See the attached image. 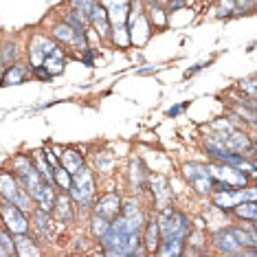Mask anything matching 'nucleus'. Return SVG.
Here are the masks:
<instances>
[{"label": "nucleus", "mask_w": 257, "mask_h": 257, "mask_svg": "<svg viewBox=\"0 0 257 257\" xmlns=\"http://www.w3.org/2000/svg\"><path fill=\"white\" fill-rule=\"evenodd\" d=\"M3 64H5V62H3V55H0V66H3Z\"/></svg>", "instance_id": "49"}, {"label": "nucleus", "mask_w": 257, "mask_h": 257, "mask_svg": "<svg viewBox=\"0 0 257 257\" xmlns=\"http://www.w3.org/2000/svg\"><path fill=\"white\" fill-rule=\"evenodd\" d=\"M53 183L60 185L64 191H68V189H71V183H73V174H68L62 165H57L53 169Z\"/></svg>", "instance_id": "28"}, {"label": "nucleus", "mask_w": 257, "mask_h": 257, "mask_svg": "<svg viewBox=\"0 0 257 257\" xmlns=\"http://www.w3.org/2000/svg\"><path fill=\"white\" fill-rule=\"evenodd\" d=\"M167 3V0H156V5H165Z\"/></svg>", "instance_id": "48"}, {"label": "nucleus", "mask_w": 257, "mask_h": 257, "mask_svg": "<svg viewBox=\"0 0 257 257\" xmlns=\"http://www.w3.org/2000/svg\"><path fill=\"white\" fill-rule=\"evenodd\" d=\"M143 213L139 209V202L127 200L121 202V213L110 222L108 231L101 237L103 253L110 257H137L143 255Z\"/></svg>", "instance_id": "1"}, {"label": "nucleus", "mask_w": 257, "mask_h": 257, "mask_svg": "<svg viewBox=\"0 0 257 257\" xmlns=\"http://www.w3.org/2000/svg\"><path fill=\"white\" fill-rule=\"evenodd\" d=\"M0 55H3L5 64H11L16 60V44H5L3 49H0Z\"/></svg>", "instance_id": "36"}, {"label": "nucleus", "mask_w": 257, "mask_h": 257, "mask_svg": "<svg viewBox=\"0 0 257 257\" xmlns=\"http://www.w3.org/2000/svg\"><path fill=\"white\" fill-rule=\"evenodd\" d=\"M119 213H121V198L116 194L101 196V200H97V204H95V215H101V218H106L110 222Z\"/></svg>", "instance_id": "10"}, {"label": "nucleus", "mask_w": 257, "mask_h": 257, "mask_svg": "<svg viewBox=\"0 0 257 257\" xmlns=\"http://www.w3.org/2000/svg\"><path fill=\"white\" fill-rule=\"evenodd\" d=\"M108 226H110V220L106 218H101V215H95L92 218V226H90V231H92V235H95L97 239L103 235V233L108 231Z\"/></svg>", "instance_id": "31"}, {"label": "nucleus", "mask_w": 257, "mask_h": 257, "mask_svg": "<svg viewBox=\"0 0 257 257\" xmlns=\"http://www.w3.org/2000/svg\"><path fill=\"white\" fill-rule=\"evenodd\" d=\"M27 75H29V71L22 66V64H14V66H9L7 71H5L3 86H18V84H22V81L27 79Z\"/></svg>", "instance_id": "18"}, {"label": "nucleus", "mask_w": 257, "mask_h": 257, "mask_svg": "<svg viewBox=\"0 0 257 257\" xmlns=\"http://www.w3.org/2000/svg\"><path fill=\"white\" fill-rule=\"evenodd\" d=\"M60 163L68 174H75L81 165H84V156H81L77 150H62L60 152Z\"/></svg>", "instance_id": "15"}, {"label": "nucleus", "mask_w": 257, "mask_h": 257, "mask_svg": "<svg viewBox=\"0 0 257 257\" xmlns=\"http://www.w3.org/2000/svg\"><path fill=\"white\" fill-rule=\"evenodd\" d=\"M33 200L38 202V207L42 209V211L51 213V211H53V204H55V191H53V185H51V183H44V185H42V189L38 191V196L33 198Z\"/></svg>", "instance_id": "16"}, {"label": "nucleus", "mask_w": 257, "mask_h": 257, "mask_svg": "<svg viewBox=\"0 0 257 257\" xmlns=\"http://www.w3.org/2000/svg\"><path fill=\"white\" fill-rule=\"evenodd\" d=\"M0 244H3V248H5V255H16V244L9 233L0 231Z\"/></svg>", "instance_id": "33"}, {"label": "nucleus", "mask_w": 257, "mask_h": 257, "mask_svg": "<svg viewBox=\"0 0 257 257\" xmlns=\"http://www.w3.org/2000/svg\"><path fill=\"white\" fill-rule=\"evenodd\" d=\"M3 220H5V224H7L9 233H14V235L29 233V222L25 218V211L18 209L16 204L5 202V207H3Z\"/></svg>", "instance_id": "6"}, {"label": "nucleus", "mask_w": 257, "mask_h": 257, "mask_svg": "<svg viewBox=\"0 0 257 257\" xmlns=\"http://www.w3.org/2000/svg\"><path fill=\"white\" fill-rule=\"evenodd\" d=\"M143 229H145V237H141L143 246L148 250H152V253H156V248H159V244H161V239H159V218H150L148 224H143Z\"/></svg>", "instance_id": "13"}, {"label": "nucleus", "mask_w": 257, "mask_h": 257, "mask_svg": "<svg viewBox=\"0 0 257 257\" xmlns=\"http://www.w3.org/2000/svg\"><path fill=\"white\" fill-rule=\"evenodd\" d=\"M95 55H97L95 49H86L84 51V64H86V66H92V57H95Z\"/></svg>", "instance_id": "41"}, {"label": "nucleus", "mask_w": 257, "mask_h": 257, "mask_svg": "<svg viewBox=\"0 0 257 257\" xmlns=\"http://www.w3.org/2000/svg\"><path fill=\"white\" fill-rule=\"evenodd\" d=\"M95 163H97V169H99V172H108V169L112 167V156H110L108 152H99Z\"/></svg>", "instance_id": "32"}, {"label": "nucleus", "mask_w": 257, "mask_h": 257, "mask_svg": "<svg viewBox=\"0 0 257 257\" xmlns=\"http://www.w3.org/2000/svg\"><path fill=\"white\" fill-rule=\"evenodd\" d=\"M75 33H77V29H73L71 25H66V22H60V25H55V27H53V38L57 40V42L68 44V46L73 44Z\"/></svg>", "instance_id": "21"}, {"label": "nucleus", "mask_w": 257, "mask_h": 257, "mask_svg": "<svg viewBox=\"0 0 257 257\" xmlns=\"http://www.w3.org/2000/svg\"><path fill=\"white\" fill-rule=\"evenodd\" d=\"M209 64H211V60H207V62H198V64H196V66H194V68H189V71H187V73H185V77H194V75H196V73H200V71H202V68H207V66H209Z\"/></svg>", "instance_id": "39"}, {"label": "nucleus", "mask_w": 257, "mask_h": 257, "mask_svg": "<svg viewBox=\"0 0 257 257\" xmlns=\"http://www.w3.org/2000/svg\"><path fill=\"white\" fill-rule=\"evenodd\" d=\"M152 191H154V196H156V202H159V209H165L169 207V202H172V191H169V187H167V180L159 176V178H154V185H152Z\"/></svg>", "instance_id": "17"}, {"label": "nucleus", "mask_w": 257, "mask_h": 257, "mask_svg": "<svg viewBox=\"0 0 257 257\" xmlns=\"http://www.w3.org/2000/svg\"><path fill=\"white\" fill-rule=\"evenodd\" d=\"M159 235H161L163 246L156 248V253L167 255V257L183 255L185 239L189 235V220H187V215L174 211L172 207H165L159 220Z\"/></svg>", "instance_id": "2"}, {"label": "nucleus", "mask_w": 257, "mask_h": 257, "mask_svg": "<svg viewBox=\"0 0 257 257\" xmlns=\"http://www.w3.org/2000/svg\"><path fill=\"white\" fill-rule=\"evenodd\" d=\"M90 25L97 29V33L101 38H108L110 36V31H112V25H110V20H108V11L106 7H101V5H97L95 9L90 11Z\"/></svg>", "instance_id": "12"}, {"label": "nucleus", "mask_w": 257, "mask_h": 257, "mask_svg": "<svg viewBox=\"0 0 257 257\" xmlns=\"http://www.w3.org/2000/svg\"><path fill=\"white\" fill-rule=\"evenodd\" d=\"M209 169H211L213 178L224 180V183H229L231 187H244L248 183V176L246 174H242V172H237V167L224 165V167H209Z\"/></svg>", "instance_id": "11"}, {"label": "nucleus", "mask_w": 257, "mask_h": 257, "mask_svg": "<svg viewBox=\"0 0 257 257\" xmlns=\"http://www.w3.org/2000/svg\"><path fill=\"white\" fill-rule=\"evenodd\" d=\"M44 156H46V161H49V163H51V165H53V167H57V165H60V163H57V159L53 156V152H51V150H46V152H44Z\"/></svg>", "instance_id": "43"}, {"label": "nucleus", "mask_w": 257, "mask_h": 257, "mask_svg": "<svg viewBox=\"0 0 257 257\" xmlns=\"http://www.w3.org/2000/svg\"><path fill=\"white\" fill-rule=\"evenodd\" d=\"M159 71V66H148V68H139L137 75H152V73H156Z\"/></svg>", "instance_id": "44"}, {"label": "nucleus", "mask_w": 257, "mask_h": 257, "mask_svg": "<svg viewBox=\"0 0 257 257\" xmlns=\"http://www.w3.org/2000/svg\"><path fill=\"white\" fill-rule=\"evenodd\" d=\"M152 22H154L156 27H165L167 25V16H165V11L159 9V5H152Z\"/></svg>", "instance_id": "34"}, {"label": "nucleus", "mask_w": 257, "mask_h": 257, "mask_svg": "<svg viewBox=\"0 0 257 257\" xmlns=\"http://www.w3.org/2000/svg\"><path fill=\"white\" fill-rule=\"evenodd\" d=\"M42 66L49 71V75L51 77H55V75H60L62 71H64V49H60L57 46V51L55 53H51L46 60L42 62Z\"/></svg>", "instance_id": "19"}, {"label": "nucleus", "mask_w": 257, "mask_h": 257, "mask_svg": "<svg viewBox=\"0 0 257 257\" xmlns=\"http://www.w3.org/2000/svg\"><path fill=\"white\" fill-rule=\"evenodd\" d=\"M27 235H29V233H22V235L14 242V244H16V255H20V257H27V255H40V248H38L36 244H33Z\"/></svg>", "instance_id": "22"}, {"label": "nucleus", "mask_w": 257, "mask_h": 257, "mask_svg": "<svg viewBox=\"0 0 257 257\" xmlns=\"http://www.w3.org/2000/svg\"><path fill=\"white\" fill-rule=\"evenodd\" d=\"M68 5H71V9H77V11H81V14L90 16V11L99 5V0H68Z\"/></svg>", "instance_id": "29"}, {"label": "nucleus", "mask_w": 257, "mask_h": 257, "mask_svg": "<svg viewBox=\"0 0 257 257\" xmlns=\"http://www.w3.org/2000/svg\"><path fill=\"white\" fill-rule=\"evenodd\" d=\"M187 106V103H180V106H172L167 110V116H178L180 112H183V108Z\"/></svg>", "instance_id": "42"}, {"label": "nucleus", "mask_w": 257, "mask_h": 257, "mask_svg": "<svg viewBox=\"0 0 257 257\" xmlns=\"http://www.w3.org/2000/svg\"><path fill=\"white\" fill-rule=\"evenodd\" d=\"M218 161L220 163H224V165H229V167H244L246 165V156L244 154H237V152H222V154L218 156Z\"/></svg>", "instance_id": "26"}, {"label": "nucleus", "mask_w": 257, "mask_h": 257, "mask_svg": "<svg viewBox=\"0 0 257 257\" xmlns=\"http://www.w3.org/2000/svg\"><path fill=\"white\" fill-rule=\"evenodd\" d=\"M33 73H36V77H40V79H44V81H51L53 77L49 75V71H46L44 66H33Z\"/></svg>", "instance_id": "40"}, {"label": "nucleus", "mask_w": 257, "mask_h": 257, "mask_svg": "<svg viewBox=\"0 0 257 257\" xmlns=\"http://www.w3.org/2000/svg\"><path fill=\"white\" fill-rule=\"evenodd\" d=\"M233 9H235V0H222L218 16H229V14H233Z\"/></svg>", "instance_id": "37"}, {"label": "nucleus", "mask_w": 257, "mask_h": 257, "mask_svg": "<svg viewBox=\"0 0 257 257\" xmlns=\"http://www.w3.org/2000/svg\"><path fill=\"white\" fill-rule=\"evenodd\" d=\"M73 49H77L79 53H84L86 49H88V38H86V31H77L75 33V40H73Z\"/></svg>", "instance_id": "35"}, {"label": "nucleus", "mask_w": 257, "mask_h": 257, "mask_svg": "<svg viewBox=\"0 0 257 257\" xmlns=\"http://www.w3.org/2000/svg\"><path fill=\"white\" fill-rule=\"evenodd\" d=\"M66 25H71L73 29H77V31H86V27L90 25V20L86 14H81L77 9H71V14L66 16Z\"/></svg>", "instance_id": "25"}, {"label": "nucleus", "mask_w": 257, "mask_h": 257, "mask_svg": "<svg viewBox=\"0 0 257 257\" xmlns=\"http://www.w3.org/2000/svg\"><path fill=\"white\" fill-rule=\"evenodd\" d=\"M213 246L224 255H244V248L242 244L237 242V237L233 235L231 229H224V231H218L213 235Z\"/></svg>", "instance_id": "9"}, {"label": "nucleus", "mask_w": 257, "mask_h": 257, "mask_svg": "<svg viewBox=\"0 0 257 257\" xmlns=\"http://www.w3.org/2000/svg\"><path fill=\"white\" fill-rule=\"evenodd\" d=\"M0 196L5 198V202L16 204L22 211H31V196L18 185V180L11 172H0Z\"/></svg>", "instance_id": "4"}, {"label": "nucleus", "mask_w": 257, "mask_h": 257, "mask_svg": "<svg viewBox=\"0 0 257 257\" xmlns=\"http://www.w3.org/2000/svg\"><path fill=\"white\" fill-rule=\"evenodd\" d=\"M185 7V0H174L172 5H169V9L172 11H178V9H183Z\"/></svg>", "instance_id": "45"}, {"label": "nucleus", "mask_w": 257, "mask_h": 257, "mask_svg": "<svg viewBox=\"0 0 257 257\" xmlns=\"http://www.w3.org/2000/svg\"><path fill=\"white\" fill-rule=\"evenodd\" d=\"M114 31V44H119L121 49H125L127 44H130V33H127V27L125 25H116L112 27Z\"/></svg>", "instance_id": "30"}, {"label": "nucleus", "mask_w": 257, "mask_h": 257, "mask_svg": "<svg viewBox=\"0 0 257 257\" xmlns=\"http://www.w3.org/2000/svg\"><path fill=\"white\" fill-rule=\"evenodd\" d=\"M68 194L75 202H79L81 209H88L92 202V196H95V178H92V172L86 165H81L77 172L73 174V183Z\"/></svg>", "instance_id": "3"}, {"label": "nucleus", "mask_w": 257, "mask_h": 257, "mask_svg": "<svg viewBox=\"0 0 257 257\" xmlns=\"http://www.w3.org/2000/svg\"><path fill=\"white\" fill-rule=\"evenodd\" d=\"M185 176L194 185V189L198 194L207 196L211 194V183H213V176H211V169L207 165H200V163H187L185 165Z\"/></svg>", "instance_id": "5"}, {"label": "nucleus", "mask_w": 257, "mask_h": 257, "mask_svg": "<svg viewBox=\"0 0 257 257\" xmlns=\"http://www.w3.org/2000/svg\"><path fill=\"white\" fill-rule=\"evenodd\" d=\"M145 178H148V169H145L143 161H134L130 165V183L137 189H143L145 187Z\"/></svg>", "instance_id": "20"}, {"label": "nucleus", "mask_w": 257, "mask_h": 257, "mask_svg": "<svg viewBox=\"0 0 257 257\" xmlns=\"http://www.w3.org/2000/svg\"><path fill=\"white\" fill-rule=\"evenodd\" d=\"M14 176H16V180H18V185H20L22 189H25L31 198H36L38 191L42 189V185H44V178L40 176V172H38L36 167H33V163H31L29 167L22 169V172H16Z\"/></svg>", "instance_id": "8"}, {"label": "nucleus", "mask_w": 257, "mask_h": 257, "mask_svg": "<svg viewBox=\"0 0 257 257\" xmlns=\"http://www.w3.org/2000/svg\"><path fill=\"white\" fill-rule=\"evenodd\" d=\"M143 5H148V7H152V5H156V0H141Z\"/></svg>", "instance_id": "46"}, {"label": "nucleus", "mask_w": 257, "mask_h": 257, "mask_svg": "<svg viewBox=\"0 0 257 257\" xmlns=\"http://www.w3.org/2000/svg\"><path fill=\"white\" fill-rule=\"evenodd\" d=\"M57 46L53 40L44 38V36H33L31 38V44H29V57H31V64L33 66H42V62L49 57L51 53H55Z\"/></svg>", "instance_id": "7"}, {"label": "nucleus", "mask_w": 257, "mask_h": 257, "mask_svg": "<svg viewBox=\"0 0 257 257\" xmlns=\"http://www.w3.org/2000/svg\"><path fill=\"white\" fill-rule=\"evenodd\" d=\"M0 257H7V255H5V248H3V244H0Z\"/></svg>", "instance_id": "47"}, {"label": "nucleus", "mask_w": 257, "mask_h": 257, "mask_svg": "<svg viewBox=\"0 0 257 257\" xmlns=\"http://www.w3.org/2000/svg\"><path fill=\"white\" fill-rule=\"evenodd\" d=\"M53 211L57 213V218L60 220H71L73 218V207H71V200H68L66 196H60L55 198V204H53Z\"/></svg>", "instance_id": "24"}, {"label": "nucleus", "mask_w": 257, "mask_h": 257, "mask_svg": "<svg viewBox=\"0 0 257 257\" xmlns=\"http://www.w3.org/2000/svg\"><path fill=\"white\" fill-rule=\"evenodd\" d=\"M36 229H38V233H40V237L42 239H49V235H51V222H49V213L46 211H36Z\"/></svg>", "instance_id": "27"}, {"label": "nucleus", "mask_w": 257, "mask_h": 257, "mask_svg": "<svg viewBox=\"0 0 257 257\" xmlns=\"http://www.w3.org/2000/svg\"><path fill=\"white\" fill-rule=\"evenodd\" d=\"M239 88L248 90V95H250V99H255V77H248V79L239 81Z\"/></svg>", "instance_id": "38"}, {"label": "nucleus", "mask_w": 257, "mask_h": 257, "mask_svg": "<svg viewBox=\"0 0 257 257\" xmlns=\"http://www.w3.org/2000/svg\"><path fill=\"white\" fill-rule=\"evenodd\" d=\"M235 213L239 215V218L248 220V222H257V204L255 200H246V202H239L235 204Z\"/></svg>", "instance_id": "23"}, {"label": "nucleus", "mask_w": 257, "mask_h": 257, "mask_svg": "<svg viewBox=\"0 0 257 257\" xmlns=\"http://www.w3.org/2000/svg\"><path fill=\"white\" fill-rule=\"evenodd\" d=\"M31 163H33V167L40 172V176L44 178V183H51L53 185V165H51L49 161H46V156H44V152L42 150H38V152H33L31 154Z\"/></svg>", "instance_id": "14"}]
</instances>
